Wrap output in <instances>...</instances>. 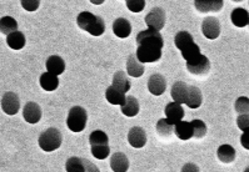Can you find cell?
Instances as JSON below:
<instances>
[{
  "instance_id": "obj_1",
  "label": "cell",
  "mask_w": 249,
  "mask_h": 172,
  "mask_svg": "<svg viewBox=\"0 0 249 172\" xmlns=\"http://www.w3.org/2000/svg\"><path fill=\"white\" fill-rule=\"evenodd\" d=\"M137 53L135 56L142 64L157 63L161 58V50L164 47V40L159 31L143 30L137 35Z\"/></svg>"
},
{
  "instance_id": "obj_2",
  "label": "cell",
  "mask_w": 249,
  "mask_h": 172,
  "mask_svg": "<svg viewBox=\"0 0 249 172\" xmlns=\"http://www.w3.org/2000/svg\"><path fill=\"white\" fill-rule=\"evenodd\" d=\"M174 44L180 50L185 63H189L202 55L200 47L194 43L193 36L188 31H179L174 38Z\"/></svg>"
},
{
  "instance_id": "obj_3",
  "label": "cell",
  "mask_w": 249,
  "mask_h": 172,
  "mask_svg": "<svg viewBox=\"0 0 249 172\" xmlns=\"http://www.w3.org/2000/svg\"><path fill=\"white\" fill-rule=\"evenodd\" d=\"M76 24L84 31L89 32L93 36H100L106 31V23L100 16L89 12H83L78 15Z\"/></svg>"
},
{
  "instance_id": "obj_4",
  "label": "cell",
  "mask_w": 249,
  "mask_h": 172,
  "mask_svg": "<svg viewBox=\"0 0 249 172\" xmlns=\"http://www.w3.org/2000/svg\"><path fill=\"white\" fill-rule=\"evenodd\" d=\"M39 146L45 152H52L58 150L63 142V136L58 128L50 127L41 132L39 136Z\"/></svg>"
},
{
  "instance_id": "obj_5",
  "label": "cell",
  "mask_w": 249,
  "mask_h": 172,
  "mask_svg": "<svg viewBox=\"0 0 249 172\" xmlns=\"http://www.w3.org/2000/svg\"><path fill=\"white\" fill-rule=\"evenodd\" d=\"M88 114L82 106H74L69 111L67 119V125L73 132H82L87 126Z\"/></svg>"
},
{
  "instance_id": "obj_6",
  "label": "cell",
  "mask_w": 249,
  "mask_h": 172,
  "mask_svg": "<svg viewBox=\"0 0 249 172\" xmlns=\"http://www.w3.org/2000/svg\"><path fill=\"white\" fill-rule=\"evenodd\" d=\"M144 20L150 30L160 31L165 25V12L161 8H153Z\"/></svg>"
},
{
  "instance_id": "obj_7",
  "label": "cell",
  "mask_w": 249,
  "mask_h": 172,
  "mask_svg": "<svg viewBox=\"0 0 249 172\" xmlns=\"http://www.w3.org/2000/svg\"><path fill=\"white\" fill-rule=\"evenodd\" d=\"M188 71L196 76H205L208 75L211 71V62L205 55H200L192 62L187 63Z\"/></svg>"
},
{
  "instance_id": "obj_8",
  "label": "cell",
  "mask_w": 249,
  "mask_h": 172,
  "mask_svg": "<svg viewBox=\"0 0 249 172\" xmlns=\"http://www.w3.org/2000/svg\"><path fill=\"white\" fill-rule=\"evenodd\" d=\"M19 109H20V100L19 96L15 93H5L1 97V110L5 112L6 115H17L18 114Z\"/></svg>"
},
{
  "instance_id": "obj_9",
  "label": "cell",
  "mask_w": 249,
  "mask_h": 172,
  "mask_svg": "<svg viewBox=\"0 0 249 172\" xmlns=\"http://www.w3.org/2000/svg\"><path fill=\"white\" fill-rule=\"evenodd\" d=\"M203 35L209 40H214L220 35V23L217 18L208 16L202 23Z\"/></svg>"
},
{
  "instance_id": "obj_10",
  "label": "cell",
  "mask_w": 249,
  "mask_h": 172,
  "mask_svg": "<svg viewBox=\"0 0 249 172\" xmlns=\"http://www.w3.org/2000/svg\"><path fill=\"white\" fill-rule=\"evenodd\" d=\"M167 89V81H165V78L160 74H154L149 78L148 80V90L150 91V94L156 95V96H160L163 95Z\"/></svg>"
},
{
  "instance_id": "obj_11",
  "label": "cell",
  "mask_w": 249,
  "mask_h": 172,
  "mask_svg": "<svg viewBox=\"0 0 249 172\" xmlns=\"http://www.w3.org/2000/svg\"><path fill=\"white\" fill-rule=\"evenodd\" d=\"M128 141L134 149H142L147 143V134L143 128L135 126V127L130 128L129 134H128Z\"/></svg>"
},
{
  "instance_id": "obj_12",
  "label": "cell",
  "mask_w": 249,
  "mask_h": 172,
  "mask_svg": "<svg viewBox=\"0 0 249 172\" xmlns=\"http://www.w3.org/2000/svg\"><path fill=\"white\" fill-rule=\"evenodd\" d=\"M24 120L29 124H38L41 119V109L36 102H28L23 109Z\"/></svg>"
},
{
  "instance_id": "obj_13",
  "label": "cell",
  "mask_w": 249,
  "mask_h": 172,
  "mask_svg": "<svg viewBox=\"0 0 249 172\" xmlns=\"http://www.w3.org/2000/svg\"><path fill=\"white\" fill-rule=\"evenodd\" d=\"M165 116L167 120L172 125H176L179 121H182L184 117V110H183L182 105H179L177 102H169L164 109Z\"/></svg>"
},
{
  "instance_id": "obj_14",
  "label": "cell",
  "mask_w": 249,
  "mask_h": 172,
  "mask_svg": "<svg viewBox=\"0 0 249 172\" xmlns=\"http://www.w3.org/2000/svg\"><path fill=\"white\" fill-rule=\"evenodd\" d=\"M194 6L199 13H218L222 10V0H196Z\"/></svg>"
},
{
  "instance_id": "obj_15",
  "label": "cell",
  "mask_w": 249,
  "mask_h": 172,
  "mask_svg": "<svg viewBox=\"0 0 249 172\" xmlns=\"http://www.w3.org/2000/svg\"><path fill=\"white\" fill-rule=\"evenodd\" d=\"M113 32L118 38H128L132 34V25H130L129 20H126L125 18L115 19L113 23Z\"/></svg>"
},
{
  "instance_id": "obj_16",
  "label": "cell",
  "mask_w": 249,
  "mask_h": 172,
  "mask_svg": "<svg viewBox=\"0 0 249 172\" xmlns=\"http://www.w3.org/2000/svg\"><path fill=\"white\" fill-rule=\"evenodd\" d=\"M110 167L114 172H126L129 169V160L123 152H115L110 158Z\"/></svg>"
},
{
  "instance_id": "obj_17",
  "label": "cell",
  "mask_w": 249,
  "mask_h": 172,
  "mask_svg": "<svg viewBox=\"0 0 249 172\" xmlns=\"http://www.w3.org/2000/svg\"><path fill=\"white\" fill-rule=\"evenodd\" d=\"M170 94H172L174 102H177L179 105L185 104L188 94V85L183 81L174 82L173 86H172V90H170Z\"/></svg>"
},
{
  "instance_id": "obj_18",
  "label": "cell",
  "mask_w": 249,
  "mask_h": 172,
  "mask_svg": "<svg viewBox=\"0 0 249 172\" xmlns=\"http://www.w3.org/2000/svg\"><path fill=\"white\" fill-rule=\"evenodd\" d=\"M202 102H203L202 91L196 88V86H188L187 100H185V104H187L188 108L198 109L200 108Z\"/></svg>"
},
{
  "instance_id": "obj_19",
  "label": "cell",
  "mask_w": 249,
  "mask_h": 172,
  "mask_svg": "<svg viewBox=\"0 0 249 172\" xmlns=\"http://www.w3.org/2000/svg\"><path fill=\"white\" fill-rule=\"evenodd\" d=\"M47 70L48 73L54 74V75H60L64 73L65 70V63L60 56L58 55H52L48 58L47 60Z\"/></svg>"
},
{
  "instance_id": "obj_20",
  "label": "cell",
  "mask_w": 249,
  "mask_h": 172,
  "mask_svg": "<svg viewBox=\"0 0 249 172\" xmlns=\"http://www.w3.org/2000/svg\"><path fill=\"white\" fill-rule=\"evenodd\" d=\"M144 65L139 62L137 56L130 55L126 60V71L132 78H141L144 74Z\"/></svg>"
},
{
  "instance_id": "obj_21",
  "label": "cell",
  "mask_w": 249,
  "mask_h": 172,
  "mask_svg": "<svg viewBox=\"0 0 249 172\" xmlns=\"http://www.w3.org/2000/svg\"><path fill=\"white\" fill-rule=\"evenodd\" d=\"M111 86L123 94L128 93L130 90V82L124 71H117L114 74V76H113V85Z\"/></svg>"
},
{
  "instance_id": "obj_22",
  "label": "cell",
  "mask_w": 249,
  "mask_h": 172,
  "mask_svg": "<svg viewBox=\"0 0 249 172\" xmlns=\"http://www.w3.org/2000/svg\"><path fill=\"white\" fill-rule=\"evenodd\" d=\"M231 23L238 28H244L249 24V13L243 8H237L231 14Z\"/></svg>"
},
{
  "instance_id": "obj_23",
  "label": "cell",
  "mask_w": 249,
  "mask_h": 172,
  "mask_svg": "<svg viewBox=\"0 0 249 172\" xmlns=\"http://www.w3.org/2000/svg\"><path fill=\"white\" fill-rule=\"evenodd\" d=\"M174 132H176L177 136L183 141L191 140L192 137H193L191 123H187V121H183V120L174 125Z\"/></svg>"
},
{
  "instance_id": "obj_24",
  "label": "cell",
  "mask_w": 249,
  "mask_h": 172,
  "mask_svg": "<svg viewBox=\"0 0 249 172\" xmlns=\"http://www.w3.org/2000/svg\"><path fill=\"white\" fill-rule=\"evenodd\" d=\"M40 86L45 91H54L59 86L58 76L50 73H44L40 76Z\"/></svg>"
},
{
  "instance_id": "obj_25",
  "label": "cell",
  "mask_w": 249,
  "mask_h": 172,
  "mask_svg": "<svg viewBox=\"0 0 249 172\" xmlns=\"http://www.w3.org/2000/svg\"><path fill=\"white\" fill-rule=\"evenodd\" d=\"M122 112L128 117H134L139 112V102L134 96L126 97L125 102L122 105Z\"/></svg>"
},
{
  "instance_id": "obj_26",
  "label": "cell",
  "mask_w": 249,
  "mask_h": 172,
  "mask_svg": "<svg viewBox=\"0 0 249 172\" xmlns=\"http://www.w3.org/2000/svg\"><path fill=\"white\" fill-rule=\"evenodd\" d=\"M235 149L231 145H222L218 149L217 156L223 163H231L235 160Z\"/></svg>"
},
{
  "instance_id": "obj_27",
  "label": "cell",
  "mask_w": 249,
  "mask_h": 172,
  "mask_svg": "<svg viewBox=\"0 0 249 172\" xmlns=\"http://www.w3.org/2000/svg\"><path fill=\"white\" fill-rule=\"evenodd\" d=\"M106 97L108 100L109 104L111 105H123L124 102H125L126 97H125V94L120 93L119 90L114 89L113 86H109L106 91Z\"/></svg>"
},
{
  "instance_id": "obj_28",
  "label": "cell",
  "mask_w": 249,
  "mask_h": 172,
  "mask_svg": "<svg viewBox=\"0 0 249 172\" xmlns=\"http://www.w3.org/2000/svg\"><path fill=\"white\" fill-rule=\"evenodd\" d=\"M18 31V23L12 16H3L0 19V32L4 35H10L13 32Z\"/></svg>"
},
{
  "instance_id": "obj_29",
  "label": "cell",
  "mask_w": 249,
  "mask_h": 172,
  "mask_svg": "<svg viewBox=\"0 0 249 172\" xmlns=\"http://www.w3.org/2000/svg\"><path fill=\"white\" fill-rule=\"evenodd\" d=\"M6 44L13 50H20L25 47V36L21 31H15L6 36Z\"/></svg>"
},
{
  "instance_id": "obj_30",
  "label": "cell",
  "mask_w": 249,
  "mask_h": 172,
  "mask_svg": "<svg viewBox=\"0 0 249 172\" xmlns=\"http://www.w3.org/2000/svg\"><path fill=\"white\" fill-rule=\"evenodd\" d=\"M108 135L104 131H100V130H95L90 134L89 136V142H90V146H103V145H108Z\"/></svg>"
},
{
  "instance_id": "obj_31",
  "label": "cell",
  "mask_w": 249,
  "mask_h": 172,
  "mask_svg": "<svg viewBox=\"0 0 249 172\" xmlns=\"http://www.w3.org/2000/svg\"><path fill=\"white\" fill-rule=\"evenodd\" d=\"M157 132L161 137H169L174 132V125H172L167 119H160L157 123Z\"/></svg>"
},
{
  "instance_id": "obj_32",
  "label": "cell",
  "mask_w": 249,
  "mask_h": 172,
  "mask_svg": "<svg viewBox=\"0 0 249 172\" xmlns=\"http://www.w3.org/2000/svg\"><path fill=\"white\" fill-rule=\"evenodd\" d=\"M67 172H85L84 162L80 157H71L65 163Z\"/></svg>"
},
{
  "instance_id": "obj_33",
  "label": "cell",
  "mask_w": 249,
  "mask_h": 172,
  "mask_svg": "<svg viewBox=\"0 0 249 172\" xmlns=\"http://www.w3.org/2000/svg\"><path fill=\"white\" fill-rule=\"evenodd\" d=\"M192 125V131H193V137L196 139H202L207 135V126L203 123L202 120H193L191 123Z\"/></svg>"
},
{
  "instance_id": "obj_34",
  "label": "cell",
  "mask_w": 249,
  "mask_h": 172,
  "mask_svg": "<svg viewBox=\"0 0 249 172\" xmlns=\"http://www.w3.org/2000/svg\"><path fill=\"white\" fill-rule=\"evenodd\" d=\"M110 154V147L109 145H103V146H93L91 147V155L98 160H106Z\"/></svg>"
},
{
  "instance_id": "obj_35",
  "label": "cell",
  "mask_w": 249,
  "mask_h": 172,
  "mask_svg": "<svg viewBox=\"0 0 249 172\" xmlns=\"http://www.w3.org/2000/svg\"><path fill=\"white\" fill-rule=\"evenodd\" d=\"M235 111L238 114L244 115L249 114V99L246 96H242L235 101Z\"/></svg>"
},
{
  "instance_id": "obj_36",
  "label": "cell",
  "mask_w": 249,
  "mask_h": 172,
  "mask_svg": "<svg viewBox=\"0 0 249 172\" xmlns=\"http://www.w3.org/2000/svg\"><path fill=\"white\" fill-rule=\"evenodd\" d=\"M126 6L130 12L141 13L145 6V1L144 0H126Z\"/></svg>"
},
{
  "instance_id": "obj_37",
  "label": "cell",
  "mask_w": 249,
  "mask_h": 172,
  "mask_svg": "<svg viewBox=\"0 0 249 172\" xmlns=\"http://www.w3.org/2000/svg\"><path fill=\"white\" fill-rule=\"evenodd\" d=\"M40 5L39 0H21V6L28 12H36Z\"/></svg>"
},
{
  "instance_id": "obj_38",
  "label": "cell",
  "mask_w": 249,
  "mask_h": 172,
  "mask_svg": "<svg viewBox=\"0 0 249 172\" xmlns=\"http://www.w3.org/2000/svg\"><path fill=\"white\" fill-rule=\"evenodd\" d=\"M237 125L243 132L246 130H249V114L239 115L237 119Z\"/></svg>"
},
{
  "instance_id": "obj_39",
  "label": "cell",
  "mask_w": 249,
  "mask_h": 172,
  "mask_svg": "<svg viewBox=\"0 0 249 172\" xmlns=\"http://www.w3.org/2000/svg\"><path fill=\"white\" fill-rule=\"evenodd\" d=\"M83 162H84V170L85 172H100V170L98 169L93 162H90L87 158H83Z\"/></svg>"
},
{
  "instance_id": "obj_40",
  "label": "cell",
  "mask_w": 249,
  "mask_h": 172,
  "mask_svg": "<svg viewBox=\"0 0 249 172\" xmlns=\"http://www.w3.org/2000/svg\"><path fill=\"white\" fill-rule=\"evenodd\" d=\"M240 143H242L244 149L249 150V130H246L242 134V136H240Z\"/></svg>"
},
{
  "instance_id": "obj_41",
  "label": "cell",
  "mask_w": 249,
  "mask_h": 172,
  "mask_svg": "<svg viewBox=\"0 0 249 172\" xmlns=\"http://www.w3.org/2000/svg\"><path fill=\"white\" fill-rule=\"evenodd\" d=\"M182 172H200V170L196 163H185L182 169Z\"/></svg>"
},
{
  "instance_id": "obj_42",
  "label": "cell",
  "mask_w": 249,
  "mask_h": 172,
  "mask_svg": "<svg viewBox=\"0 0 249 172\" xmlns=\"http://www.w3.org/2000/svg\"><path fill=\"white\" fill-rule=\"evenodd\" d=\"M103 3H104L103 0H91V4H98V5H100Z\"/></svg>"
},
{
  "instance_id": "obj_43",
  "label": "cell",
  "mask_w": 249,
  "mask_h": 172,
  "mask_svg": "<svg viewBox=\"0 0 249 172\" xmlns=\"http://www.w3.org/2000/svg\"><path fill=\"white\" fill-rule=\"evenodd\" d=\"M244 172H249V167H247V169L244 170Z\"/></svg>"
},
{
  "instance_id": "obj_44",
  "label": "cell",
  "mask_w": 249,
  "mask_h": 172,
  "mask_svg": "<svg viewBox=\"0 0 249 172\" xmlns=\"http://www.w3.org/2000/svg\"><path fill=\"white\" fill-rule=\"evenodd\" d=\"M248 25H249V24H248Z\"/></svg>"
}]
</instances>
